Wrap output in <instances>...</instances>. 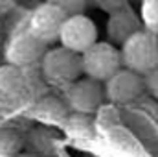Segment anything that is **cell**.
Returning a JSON list of instances; mask_svg holds the SVG:
<instances>
[{"label": "cell", "instance_id": "9a60e30c", "mask_svg": "<svg viewBox=\"0 0 158 157\" xmlns=\"http://www.w3.org/2000/svg\"><path fill=\"white\" fill-rule=\"evenodd\" d=\"M59 4H61V7L64 9V13L68 17L85 15V9H86V2H83V0H63Z\"/></svg>", "mask_w": 158, "mask_h": 157}, {"label": "cell", "instance_id": "7c38bea8", "mask_svg": "<svg viewBox=\"0 0 158 157\" xmlns=\"http://www.w3.org/2000/svg\"><path fill=\"white\" fill-rule=\"evenodd\" d=\"M24 148V139L15 128H0V157H17Z\"/></svg>", "mask_w": 158, "mask_h": 157}, {"label": "cell", "instance_id": "2e32d148", "mask_svg": "<svg viewBox=\"0 0 158 157\" xmlns=\"http://www.w3.org/2000/svg\"><path fill=\"white\" fill-rule=\"evenodd\" d=\"M143 81H145V92H149L153 98L158 100V69L143 76Z\"/></svg>", "mask_w": 158, "mask_h": 157}, {"label": "cell", "instance_id": "ba28073f", "mask_svg": "<svg viewBox=\"0 0 158 157\" xmlns=\"http://www.w3.org/2000/svg\"><path fill=\"white\" fill-rule=\"evenodd\" d=\"M143 92H145L143 76H140L132 70H127V69H121L118 74H114L105 83V98L112 104H119V105L138 100Z\"/></svg>", "mask_w": 158, "mask_h": 157}, {"label": "cell", "instance_id": "277c9868", "mask_svg": "<svg viewBox=\"0 0 158 157\" xmlns=\"http://www.w3.org/2000/svg\"><path fill=\"white\" fill-rule=\"evenodd\" d=\"M68 15L61 7L59 2H48L39 6L30 17V32L42 41L44 44H52L61 37V30L66 22Z\"/></svg>", "mask_w": 158, "mask_h": 157}, {"label": "cell", "instance_id": "8992f818", "mask_svg": "<svg viewBox=\"0 0 158 157\" xmlns=\"http://www.w3.org/2000/svg\"><path fill=\"white\" fill-rule=\"evenodd\" d=\"M46 52H48L46 44L37 39L30 30H26V32L17 34L9 41V44L6 48V61H7V65L19 67L24 70V69L42 61Z\"/></svg>", "mask_w": 158, "mask_h": 157}, {"label": "cell", "instance_id": "30bf717a", "mask_svg": "<svg viewBox=\"0 0 158 157\" xmlns=\"http://www.w3.org/2000/svg\"><path fill=\"white\" fill-rule=\"evenodd\" d=\"M138 22L132 15L125 11H116L107 20V35L110 44H125L134 34H138Z\"/></svg>", "mask_w": 158, "mask_h": 157}, {"label": "cell", "instance_id": "e0dca14e", "mask_svg": "<svg viewBox=\"0 0 158 157\" xmlns=\"http://www.w3.org/2000/svg\"><path fill=\"white\" fill-rule=\"evenodd\" d=\"M17 157H39V155H33V154H20V155Z\"/></svg>", "mask_w": 158, "mask_h": 157}, {"label": "cell", "instance_id": "9c48e42d", "mask_svg": "<svg viewBox=\"0 0 158 157\" xmlns=\"http://www.w3.org/2000/svg\"><path fill=\"white\" fill-rule=\"evenodd\" d=\"M30 89L28 76L22 69L13 65L0 67V100L6 104H13L20 100Z\"/></svg>", "mask_w": 158, "mask_h": 157}, {"label": "cell", "instance_id": "6da1fadb", "mask_svg": "<svg viewBox=\"0 0 158 157\" xmlns=\"http://www.w3.org/2000/svg\"><path fill=\"white\" fill-rule=\"evenodd\" d=\"M123 69L147 76L158 69V39L153 32L140 30L121 46Z\"/></svg>", "mask_w": 158, "mask_h": 157}, {"label": "cell", "instance_id": "5b68a950", "mask_svg": "<svg viewBox=\"0 0 158 157\" xmlns=\"http://www.w3.org/2000/svg\"><path fill=\"white\" fill-rule=\"evenodd\" d=\"M59 43H61L63 48L83 56L96 43H99L98 41V26L86 15L68 17L64 26H63V30H61Z\"/></svg>", "mask_w": 158, "mask_h": 157}, {"label": "cell", "instance_id": "5bb4252c", "mask_svg": "<svg viewBox=\"0 0 158 157\" xmlns=\"http://www.w3.org/2000/svg\"><path fill=\"white\" fill-rule=\"evenodd\" d=\"M142 19L149 32L158 30V0H149L142 6Z\"/></svg>", "mask_w": 158, "mask_h": 157}, {"label": "cell", "instance_id": "52a82bcc", "mask_svg": "<svg viewBox=\"0 0 158 157\" xmlns=\"http://www.w3.org/2000/svg\"><path fill=\"white\" fill-rule=\"evenodd\" d=\"M105 100V87L90 78H81L66 89V104L74 113L94 115Z\"/></svg>", "mask_w": 158, "mask_h": 157}, {"label": "cell", "instance_id": "4fadbf2b", "mask_svg": "<svg viewBox=\"0 0 158 157\" xmlns=\"http://www.w3.org/2000/svg\"><path fill=\"white\" fill-rule=\"evenodd\" d=\"M64 126L72 137H79V139H88L94 133V120L90 115L72 113L68 120L64 122Z\"/></svg>", "mask_w": 158, "mask_h": 157}, {"label": "cell", "instance_id": "8fae6325", "mask_svg": "<svg viewBox=\"0 0 158 157\" xmlns=\"http://www.w3.org/2000/svg\"><path fill=\"white\" fill-rule=\"evenodd\" d=\"M31 113L35 115V118H39L46 124H59V122H66L68 120V105L59 100L57 96H42L39 98L33 107Z\"/></svg>", "mask_w": 158, "mask_h": 157}, {"label": "cell", "instance_id": "7a4b0ae2", "mask_svg": "<svg viewBox=\"0 0 158 157\" xmlns=\"http://www.w3.org/2000/svg\"><path fill=\"white\" fill-rule=\"evenodd\" d=\"M40 70L46 81L53 85L70 87L81 79L83 74V59L76 52H70L63 46L48 48L44 59L40 61Z\"/></svg>", "mask_w": 158, "mask_h": 157}, {"label": "cell", "instance_id": "3957f363", "mask_svg": "<svg viewBox=\"0 0 158 157\" xmlns=\"http://www.w3.org/2000/svg\"><path fill=\"white\" fill-rule=\"evenodd\" d=\"M83 74L96 81H109L114 74H118L123 69L121 50L114 44L107 43H96L90 50H86L83 56Z\"/></svg>", "mask_w": 158, "mask_h": 157}]
</instances>
